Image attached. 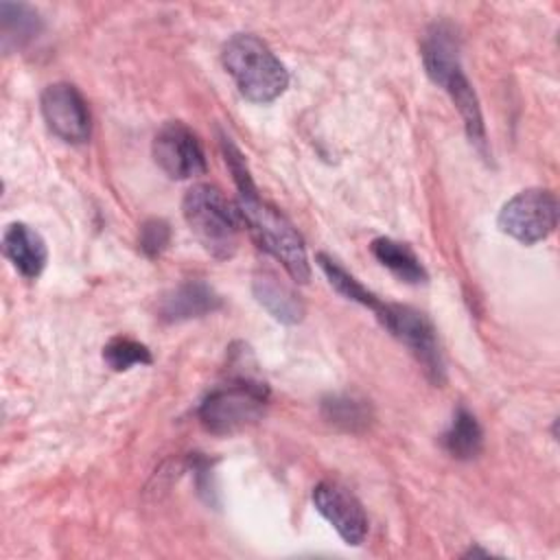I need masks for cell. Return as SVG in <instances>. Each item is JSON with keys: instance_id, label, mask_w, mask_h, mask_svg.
<instances>
[{"instance_id": "obj_1", "label": "cell", "mask_w": 560, "mask_h": 560, "mask_svg": "<svg viewBox=\"0 0 560 560\" xmlns=\"http://www.w3.org/2000/svg\"><path fill=\"white\" fill-rule=\"evenodd\" d=\"M422 63L429 79L440 85L457 107L464 129L470 142L481 151L486 149V127L479 107V98L466 79L459 61V42L457 33L448 22H435L427 28L420 46Z\"/></svg>"}, {"instance_id": "obj_2", "label": "cell", "mask_w": 560, "mask_h": 560, "mask_svg": "<svg viewBox=\"0 0 560 560\" xmlns=\"http://www.w3.org/2000/svg\"><path fill=\"white\" fill-rule=\"evenodd\" d=\"M236 206L258 247L271 254L295 282H308L311 265L302 236L278 208L260 199L256 184L238 190Z\"/></svg>"}, {"instance_id": "obj_3", "label": "cell", "mask_w": 560, "mask_h": 560, "mask_svg": "<svg viewBox=\"0 0 560 560\" xmlns=\"http://www.w3.org/2000/svg\"><path fill=\"white\" fill-rule=\"evenodd\" d=\"M221 63L252 103H271L289 88V72L271 48L249 33L232 35L221 50Z\"/></svg>"}, {"instance_id": "obj_4", "label": "cell", "mask_w": 560, "mask_h": 560, "mask_svg": "<svg viewBox=\"0 0 560 560\" xmlns=\"http://www.w3.org/2000/svg\"><path fill=\"white\" fill-rule=\"evenodd\" d=\"M182 214L199 245L217 260H228L238 249L243 217L217 186L195 184L186 190Z\"/></svg>"}, {"instance_id": "obj_5", "label": "cell", "mask_w": 560, "mask_h": 560, "mask_svg": "<svg viewBox=\"0 0 560 560\" xmlns=\"http://www.w3.org/2000/svg\"><path fill=\"white\" fill-rule=\"evenodd\" d=\"M269 389L254 378H236L212 389L199 405V422L214 435H232L258 422L265 413Z\"/></svg>"}, {"instance_id": "obj_6", "label": "cell", "mask_w": 560, "mask_h": 560, "mask_svg": "<svg viewBox=\"0 0 560 560\" xmlns=\"http://www.w3.org/2000/svg\"><path fill=\"white\" fill-rule=\"evenodd\" d=\"M378 322L416 357L424 374L435 385L444 381V361L438 343V332L424 313L407 304L385 302Z\"/></svg>"}, {"instance_id": "obj_7", "label": "cell", "mask_w": 560, "mask_h": 560, "mask_svg": "<svg viewBox=\"0 0 560 560\" xmlns=\"http://www.w3.org/2000/svg\"><path fill=\"white\" fill-rule=\"evenodd\" d=\"M499 230L523 245L547 238L558 225V199L551 190L527 188L503 203L499 212Z\"/></svg>"}, {"instance_id": "obj_8", "label": "cell", "mask_w": 560, "mask_h": 560, "mask_svg": "<svg viewBox=\"0 0 560 560\" xmlns=\"http://www.w3.org/2000/svg\"><path fill=\"white\" fill-rule=\"evenodd\" d=\"M153 160L171 179H190L208 171L199 138L179 120L164 122L153 138Z\"/></svg>"}, {"instance_id": "obj_9", "label": "cell", "mask_w": 560, "mask_h": 560, "mask_svg": "<svg viewBox=\"0 0 560 560\" xmlns=\"http://www.w3.org/2000/svg\"><path fill=\"white\" fill-rule=\"evenodd\" d=\"M39 109L48 129L70 144H83L90 138V112L81 92L70 83H52L39 96Z\"/></svg>"}, {"instance_id": "obj_10", "label": "cell", "mask_w": 560, "mask_h": 560, "mask_svg": "<svg viewBox=\"0 0 560 560\" xmlns=\"http://www.w3.org/2000/svg\"><path fill=\"white\" fill-rule=\"evenodd\" d=\"M315 510L335 527L346 545L359 547L368 536V516L359 499L335 481H322L313 488Z\"/></svg>"}, {"instance_id": "obj_11", "label": "cell", "mask_w": 560, "mask_h": 560, "mask_svg": "<svg viewBox=\"0 0 560 560\" xmlns=\"http://www.w3.org/2000/svg\"><path fill=\"white\" fill-rule=\"evenodd\" d=\"M221 304L223 300L212 287L201 280H190L162 295L158 304V317L168 324L186 322L214 313L217 308H221Z\"/></svg>"}, {"instance_id": "obj_12", "label": "cell", "mask_w": 560, "mask_h": 560, "mask_svg": "<svg viewBox=\"0 0 560 560\" xmlns=\"http://www.w3.org/2000/svg\"><path fill=\"white\" fill-rule=\"evenodd\" d=\"M2 252L7 260L28 280H35L48 260V249L42 234L22 221L7 225L2 234Z\"/></svg>"}, {"instance_id": "obj_13", "label": "cell", "mask_w": 560, "mask_h": 560, "mask_svg": "<svg viewBox=\"0 0 560 560\" xmlns=\"http://www.w3.org/2000/svg\"><path fill=\"white\" fill-rule=\"evenodd\" d=\"M252 291L256 300L282 324H298L304 317V304L300 295L293 293L284 282H280L273 273H260L252 282Z\"/></svg>"}, {"instance_id": "obj_14", "label": "cell", "mask_w": 560, "mask_h": 560, "mask_svg": "<svg viewBox=\"0 0 560 560\" xmlns=\"http://www.w3.org/2000/svg\"><path fill=\"white\" fill-rule=\"evenodd\" d=\"M374 258L387 267L398 280L407 284H422L427 282V269L422 267L420 258L411 252L409 245L398 243L387 236H378L370 245Z\"/></svg>"}, {"instance_id": "obj_15", "label": "cell", "mask_w": 560, "mask_h": 560, "mask_svg": "<svg viewBox=\"0 0 560 560\" xmlns=\"http://www.w3.org/2000/svg\"><path fill=\"white\" fill-rule=\"evenodd\" d=\"M0 26H2V46L24 48L35 37H39L44 24L39 13L22 2H0Z\"/></svg>"}, {"instance_id": "obj_16", "label": "cell", "mask_w": 560, "mask_h": 560, "mask_svg": "<svg viewBox=\"0 0 560 560\" xmlns=\"http://www.w3.org/2000/svg\"><path fill=\"white\" fill-rule=\"evenodd\" d=\"M442 446L455 459H475L481 453L483 431L466 407H457L451 427L442 433Z\"/></svg>"}, {"instance_id": "obj_17", "label": "cell", "mask_w": 560, "mask_h": 560, "mask_svg": "<svg viewBox=\"0 0 560 560\" xmlns=\"http://www.w3.org/2000/svg\"><path fill=\"white\" fill-rule=\"evenodd\" d=\"M317 265L324 271V276L328 278V282L335 287L337 293H341L343 298L359 302L361 306L370 308L376 317L381 315L385 302H381L370 289H365L352 273H348L335 258L326 256V254H317Z\"/></svg>"}, {"instance_id": "obj_18", "label": "cell", "mask_w": 560, "mask_h": 560, "mask_svg": "<svg viewBox=\"0 0 560 560\" xmlns=\"http://www.w3.org/2000/svg\"><path fill=\"white\" fill-rule=\"evenodd\" d=\"M322 416L330 424H335L343 431H350V433L363 431L372 420L370 405L365 400H359V398L348 396V394H335V396L324 398L322 400Z\"/></svg>"}, {"instance_id": "obj_19", "label": "cell", "mask_w": 560, "mask_h": 560, "mask_svg": "<svg viewBox=\"0 0 560 560\" xmlns=\"http://www.w3.org/2000/svg\"><path fill=\"white\" fill-rule=\"evenodd\" d=\"M103 361L114 372H125L133 365L153 363V357H151V350L140 341L129 339V337H114L103 348Z\"/></svg>"}, {"instance_id": "obj_20", "label": "cell", "mask_w": 560, "mask_h": 560, "mask_svg": "<svg viewBox=\"0 0 560 560\" xmlns=\"http://www.w3.org/2000/svg\"><path fill=\"white\" fill-rule=\"evenodd\" d=\"M171 241V228L164 219H149L140 228V249L144 256L155 258L160 256Z\"/></svg>"}]
</instances>
